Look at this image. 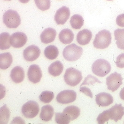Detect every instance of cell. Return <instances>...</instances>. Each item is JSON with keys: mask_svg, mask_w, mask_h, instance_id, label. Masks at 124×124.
Returning <instances> with one entry per match:
<instances>
[{"mask_svg": "<svg viewBox=\"0 0 124 124\" xmlns=\"http://www.w3.org/2000/svg\"><path fill=\"white\" fill-rule=\"evenodd\" d=\"M111 35L109 31L103 30L100 31L96 35L93 42L94 47L98 49L107 48L111 42Z\"/></svg>", "mask_w": 124, "mask_h": 124, "instance_id": "obj_1", "label": "cell"}, {"mask_svg": "<svg viewBox=\"0 0 124 124\" xmlns=\"http://www.w3.org/2000/svg\"><path fill=\"white\" fill-rule=\"evenodd\" d=\"M83 53V49L75 44H71L66 46L62 52L64 58L68 61L73 62L80 58Z\"/></svg>", "mask_w": 124, "mask_h": 124, "instance_id": "obj_2", "label": "cell"}, {"mask_svg": "<svg viewBox=\"0 0 124 124\" xmlns=\"http://www.w3.org/2000/svg\"><path fill=\"white\" fill-rule=\"evenodd\" d=\"M109 62L103 59H99L94 61L92 64V70L95 75L103 77L107 75L111 70Z\"/></svg>", "mask_w": 124, "mask_h": 124, "instance_id": "obj_3", "label": "cell"}, {"mask_svg": "<svg viewBox=\"0 0 124 124\" xmlns=\"http://www.w3.org/2000/svg\"><path fill=\"white\" fill-rule=\"evenodd\" d=\"M82 79L81 72L73 67L68 68L64 75V79L65 83L71 86H75L78 85Z\"/></svg>", "mask_w": 124, "mask_h": 124, "instance_id": "obj_4", "label": "cell"}, {"mask_svg": "<svg viewBox=\"0 0 124 124\" xmlns=\"http://www.w3.org/2000/svg\"><path fill=\"white\" fill-rule=\"evenodd\" d=\"M3 21L8 28H16L21 23V18L17 11L9 9L4 13Z\"/></svg>", "mask_w": 124, "mask_h": 124, "instance_id": "obj_5", "label": "cell"}, {"mask_svg": "<svg viewBox=\"0 0 124 124\" xmlns=\"http://www.w3.org/2000/svg\"><path fill=\"white\" fill-rule=\"evenodd\" d=\"M39 111V104L34 101H29L22 107V113L27 118H32L36 116Z\"/></svg>", "mask_w": 124, "mask_h": 124, "instance_id": "obj_6", "label": "cell"}, {"mask_svg": "<svg viewBox=\"0 0 124 124\" xmlns=\"http://www.w3.org/2000/svg\"><path fill=\"white\" fill-rule=\"evenodd\" d=\"M123 79L121 75L116 72L111 74L106 78V84L108 89L112 92L116 91L120 86L122 85Z\"/></svg>", "mask_w": 124, "mask_h": 124, "instance_id": "obj_7", "label": "cell"}, {"mask_svg": "<svg viewBox=\"0 0 124 124\" xmlns=\"http://www.w3.org/2000/svg\"><path fill=\"white\" fill-rule=\"evenodd\" d=\"M77 93L73 90H65L59 93L56 96V100L61 104H68L75 101Z\"/></svg>", "mask_w": 124, "mask_h": 124, "instance_id": "obj_8", "label": "cell"}, {"mask_svg": "<svg viewBox=\"0 0 124 124\" xmlns=\"http://www.w3.org/2000/svg\"><path fill=\"white\" fill-rule=\"evenodd\" d=\"M27 38L25 33L22 32H16L10 36V43L11 46L15 48H20L26 44Z\"/></svg>", "mask_w": 124, "mask_h": 124, "instance_id": "obj_9", "label": "cell"}, {"mask_svg": "<svg viewBox=\"0 0 124 124\" xmlns=\"http://www.w3.org/2000/svg\"><path fill=\"white\" fill-rule=\"evenodd\" d=\"M40 54V50L35 45H31L23 50V57L27 61L32 62L36 60Z\"/></svg>", "mask_w": 124, "mask_h": 124, "instance_id": "obj_10", "label": "cell"}, {"mask_svg": "<svg viewBox=\"0 0 124 124\" xmlns=\"http://www.w3.org/2000/svg\"><path fill=\"white\" fill-rule=\"evenodd\" d=\"M27 76L31 82L34 84L39 82L42 76V73L39 65L36 64L30 65L28 70Z\"/></svg>", "mask_w": 124, "mask_h": 124, "instance_id": "obj_11", "label": "cell"}, {"mask_svg": "<svg viewBox=\"0 0 124 124\" xmlns=\"http://www.w3.org/2000/svg\"><path fill=\"white\" fill-rule=\"evenodd\" d=\"M70 9L66 6H62L58 9L54 15V20L57 24H64L70 16Z\"/></svg>", "mask_w": 124, "mask_h": 124, "instance_id": "obj_12", "label": "cell"}, {"mask_svg": "<svg viewBox=\"0 0 124 124\" xmlns=\"http://www.w3.org/2000/svg\"><path fill=\"white\" fill-rule=\"evenodd\" d=\"M108 110L110 119L114 120L116 122L121 119L124 115V107L122 106V104L116 103Z\"/></svg>", "mask_w": 124, "mask_h": 124, "instance_id": "obj_13", "label": "cell"}, {"mask_svg": "<svg viewBox=\"0 0 124 124\" xmlns=\"http://www.w3.org/2000/svg\"><path fill=\"white\" fill-rule=\"evenodd\" d=\"M95 101L97 105L102 107H106L113 102L112 96L105 92H101L96 95Z\"/></svg>", "mask_w": 124, "mask_h": 124, "instance_id": "obj_14", "label": "cell"}, {"mask_svg": "<svg viewBox=\"0 0 124 124\" xmlns=\"http://www.w3.org/2000/svg\"><path fill=\"white\" fill-rule=\"evenodd\" d=\"M56 31L52 28H47L42 32L40 38L42 43L48 44L53 42L55 38Z\"/></svg>", "mask_w": 124, "mask_h": 124, "instance_id": "obj_15", "label": "cell"}, {"mask_svg": "<svg viewBox=\"0 0 124 124\" xmlns=\"http://www.w3.org/2000/svg\"><path fill=\"white\" fill-rule=\"evenodd\" d=\"M92 38V33L88 29H83L79 31L77 35V41L81 45L88 44Z\"/></svg>", "mask_w": 124, "mask_h": 124, "instance_id": "obj_16", "label": "cell"}, {"mask_svg": "<svg viewBox=\"0 0 124 124\" xmlns=\"http://www.w3.org/2000/svg\"><path fill=\"white\" fill-rule=\"evenodd\" d=\"M10 76L12 80L16 83L22 82L24 78V71L23 68L19 66H16L11 70Z\"/></svg>", "mask_w": 124, "mask_h": 124, "instance_id": "obj_17", "label": "cell"}, {"mask_svg": "<svg viewBox=\"0 0 124 124\" xmlns=\"http://www.w3.org/2000/svg\"><path fill=\"white\" fill-rule=\"evenodd\" d=\"M54 114L53 107L50 105H46L41 108L39 116L42 121L47 122L52 119Z\"/></svg>", "mask_w": 124, "mask_h": 124, "instance_id": "obj_18", "label": "cell"}, {"mask_svg": "<svg viewBox=\"0 0 124 124\" xmlns=\"http://www.w3.org/2000/svg\"><path fill=\"white\" fill-rule=\"evenodd\" d=\"M59 39L62 43L68 44L70 43L74 39V34L69 29H64L59 34Z\"/></svg>", "mask_w": 124, "mask_h": 124, "instance_id": "obj_19", "label": "cell"}, {"mask_svg": "<svg viewBox=\"0 0 124 124\" xmlns=\"http://www.w3.org/2000/svg\"><path fill=\"white\" fill-rule=\"evenodd\" d=\"M63 70V65L59 61H56L52 63L48 68L49 73L54 77L60 75L62 73Z\"/></svg>", "mask_w": 124, "mask_h": 124, "instance_id": "obj_20", "label": "cell"}, {"mask_svg": "<svg viewBox=\"0 0 124 124\" xmlns=\"http://www.w3.org/2000/svg\"><path fill=\"white\" fill-rule=\"evenodd\" d=\"M13 61L12 56L9 52L2 53L0 54V68L6 70L9 68Z\"/></svg>", "mask_w": 124, "mask_h": 124, "instance_id": "obj_21", "label": "cell"}, {"mask_svg": "<svg viewBox=\"0 0 124 124\" xmlns=\"http://www.w3.org/2000/svg\"><path fill=\"white\" fill-rule=\"evenodd\" d=\"M63 112L70 116L71 121L76 119L80 115V110L76 106H69L64 109Z\"/></svg>", "mask_w": 124, "mask_h": 124, "instance_id": "obj_22", "label": "cell"}, {"mask_svg": "<svg viewBox=\"0 0 124 124\" xmlns=\"http://www.w3.org/2000/svg\"><path fill=\"white\" fill-rule=\"evenodd\" d=\"M45 56L49 60H54L59 54L58 49L54 45H49L47 46L44 51Z\"/></svg>", "mask_w": 124, "mask_h": 124, "instance_id": "obj_23", "label": "cell"}, {"mask_svg": "<svg viewBox=\"0 0 124 124\" xmlns=\"http://www.w3.org/2000/svg\"><path fill=\"white\" fill-rule=\"evenodd\" d=\"M70 23L73 29H79L83 25L84 20L81 16L75 14L71 17Z\"/></svg>", "mask_w": 124, "mask_h": 124, "instance_id": "obj_24", "label": "cell"}, {"mask_svg": "<svg viewBox=\"0 0 124 124\" xmlns=\"http://www.w3.org/2000/svg\"><path fill=\"white\" fill-rule=\"evenodd\" d=\"M114 36L118 48L124 50V28L117 29L115 30Z\"/></svg>", "mask_w": 124, "mask_h": 124, "instance_id": "obj_25", "label": "cell"}, {"mask_svg": "<svg viewBox=\"0 0 124 124\" xmlns=\"http://www.w3.org/2000/svg\"><path fill=\"white\" fill-rule=\"evenodd\" d=\"M10 35L8 32H4L0 35V48L5 50L9 48L11 46L10 43Z\"/></svg>", "mask_w": 124, "mask_h": 124, "instance_id": "obj_26", "label": "cell"}, {"mask_svg": "<svg viewBox=\"0 0 124 124\" xmlns=\"http://www.w3.org/2000/svg\"><path fill=\"white\" fill-rule=\"evenodd\" d=\"M0 124H7L10 116V110L7 106L4 105L0 109Z\"/></svg>", "mask_w": 124, "mask_h": 124, "instance_id": "obj_27", "label": "cell"}, {"mask_svg": "<svg viewBox=\"0 0 124 124\" xmlns=\"http://www.w3.org/2000/svg\"><path fill=\"white\" fill-rule=\"evenodd\" d=\"M55 122L58 124H68L71 121L70 116L64 112H56L55 113Z\"/></svg>", "mask_w": 124, "mask_h": 124, "instance_id": "obj_28", "label": "cell"}, {"mask_svg": "<svg viewBox=\"0 0 124 124\" xmlns=\"http://www.w3.org/2000/svg\"><path fill=\"white\" fill-rule=\"evenodd\" d=\"M54 98V94L50 91H44L39 95L40 101L44 103H49Z\"/></svg>", "mask_w": 124, "mask_h": 124, "instance_id": "obj_29", "label": "cell"}, {"mask_svg": "<svg viewBox=\"0 0 124 124\" xmlns=\"http://www.w3.org/2000/svg\"><path fill=\"white\" fill-rule=\"evenodd\" d=\"M36 5L42 11H45L50 7V0H34Z\"/></svg>", "mask_w": 124, "mask_h": 124, "instance_id": "obj_30", "label": "cell"}, {"mask_svg": "<svg viewBox=\"0 0 124 124\" xmlns=\"http://www.w3.org/2000/svg\"><path fill=\"white\" fill-rule=\"evenodd\" d=\"M110 119V116L108 113V110L103 111L100 114L97 118V121L98 124H103L107 121H108Z\"/></svg>", "mask_w": 124, "mask_h": 124, "instance_id": "obj_31", "label": "cell"}, {"mask_svg": "<svg viewBox=\"0 0 124 124\" xmlns=\"http://www.w3.org/2000/svg\"><path fill=\"white\" fill-rule=\"evenodd\" d=\"M95 83H101V82L99 81L97 78L91 75H88L85 78L83 82L80 85V86H82L83 85H93Z\"/></svg>", "mask_w": 124, "mask_h": 124, "instance_id": "obj_32", "label": "cell"}, {"mask_svg": "<svg viewBox=\"0 0 124 124\" xmlns=\"http://www.w3.org/2000/svg\"><path fill=\"white\" fill-rule=\"evenodd\" d=\"M116 66L119 68H124V53L119 54L116 57Z\"/></svg>", "mask_w": 124, "mask_h": 124, "instance_id": "obj_33", "label": "cell"}, {"mask_svg": "<svg viewBox=\"0 0 124 124\" xmlns=\"http://www.w3.org/2000/svg\"><path fill=\"white\" fill-rule=\"evenodd\" d=\"M79 91L84 93L86 95L90 97L91 98H93V93H92L91 90L86 86H80Z\"/></svg>", "mask_w": 124, "mask_h": 124, "instance_id": "obj_34", "label": "cell"}, {"mask_svg": "<svg viewBox=\"0 0 124 124\" xmlns=\"http://www.w3.org/2000/svg\"><path fill=\"white\" fill-rule=\"evenodd\" d=\"M116 23L120 27H124V14H122L116 17Z\"/></svg>", "mask_w": 124, "mask_h": 124, "instance_id": "obj_35", "label": "cell"}, {"mask_svg": "<svg viewBox=\"0 0 124 124\" xmlns=\"http://www.w3.org/2000/svg\"><path fill=\"white\" fill-rule=\"evenodd\" d=\"M119 96L122 100H124V87L120 91L119 93Z\"/></svg>", "mask_w": 124, "mask_h": 124, "instance_id": "obj_36", "label": "cell"}, {"mask_svg": "<svg viewBox=\"0 0 124 124\" xmlns=\"http://www.w3.org/2000/svg\"><path fill=\"white\" fill-rule=\"evenodd\" d=\"M19 1L22 3H27L30 0H19Z\"/></svg>", "mask_w": 124, "mask_h": 124, "instance_id": "obj_37", "label": "cell"}, {"mask_svg": "<svg viewBox=\"0 0 124 124\" xmlns=\"http://www.w3.org/2000/svg\"><path fill=\"white\" fill-rule=\"evenodd\" d=\"M108 0V1H111V0Z\"/></svg>", "mask_w": 124, "mask_h": 124, "instance_id": "obj_38", "label": "cell"}, {"mask_svg": "<svg viewBox=\"0 0 124 124\" xmlns=\"http://www.w3.org/2000/svg\"></svg>", "mask_w": 124, "mask_h": 124, "instance_id": "obj_39", "label": "cell"}]
</instances>
